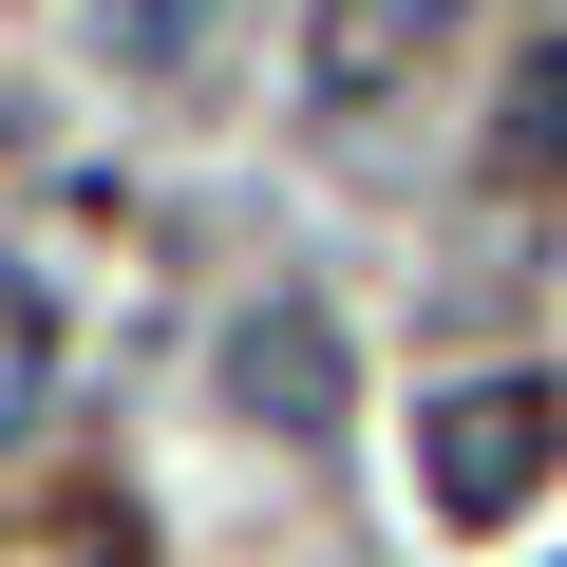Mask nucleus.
I'll use <instances>...</instances> for the list:
<instances>
[{
    "label": "nucleus",
    "instance_id": "nucleus-5",
    "mask_svg": "<svg viewBox=\"0 0 567 567\" xmlns=\"http://www.w3.org/2000/svg\"><path fill=\"white\" fill-rule=\"evenodd\" d=\"M548 152H567V39H548V58H529V95H511V171H548Z\"/></svg>",
    "mask_w": 567,
    "mask_h": 567
},
{
    "label": "nucleus",
    "instance_id": "nucleus-6",
    "mask_svg": "<svg viewBox=\"0 0 567 567\" xmlns=\"http://www.w3.org/2000/svg\"><path fill=\"white\" fill-rule=\"evenodd\" d=\"M20 416H39V303L0 284V435H20Z\"/></svg>",
    "mask_w": 567,
    "mask_h": 567
},
{
    "label": "nucleus",
    "instance_id": "nucleus-2",
    "mask_svg": "<svg viewBox=\"0 0 567 567\" xmlns=\"http://www.w3.org/2000/svg\"><path fill=\"white\" fill-rule=\"evenodd\" d=\"M227 398L265 416V435H341L360 416V379H341V322L284 284V303H227Z\"/></svg>",
    "mask_w": 567,
    "mask_h": 567
},
{
    "label": "nucleus",
    "instance_id": "nucleus-3",
    "mask_svg": "<svg viewBox=\"0 0 567 567\" xmlns=\"http://www.w3.org/2000/svg\"><path fill=\"white\" fill-rule=\"evenodd\" d=\"M454 20H473V0H303V95H322V114H379Z\"/></svg>",
    "mask_w": 567,
    "mask_h": 567
},
{
    "label": "nucleus",
    "instance_id": "nucleus-4",
    "mask_svg": "<svg viewBox=\"0 0 567 567\" xmlns=\"http://www.w3.org/2000/svg\"><path fill=\"white\" fill-rule=\"evenodd\" d=\"M95 39H114L152 95H189V76H208V39H227V0H95Z\"/></svg>",
    "mask_w": 567,
    "mask_h": 567
},
{
    "label": "nucleus",
    "instance_id": "nucleus-1",
    "mask_svg": "<svg viewBox=\"0 0 567 567\" xmlns=\"http://www.w3.org/2000/svg\"><path fill=\"white\" fill-rule=\"evenodd\" d=\"M548 473H567V379H454V398H416V492L454 529L529 511Z\"/></svg>",
    "mask_w": 567,
    "mask_h": 567
}]
</instances>
